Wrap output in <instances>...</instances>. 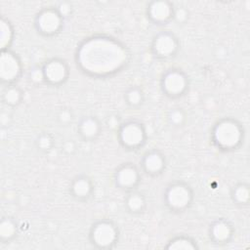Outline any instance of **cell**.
<instances>
[{"label":"cell","instance_id":"6da1fadb","mask_svg":"<svg viewBox=\"0 0 250 250\" xmlns=\"http://www.w3.org/2000/svg\"><path fill=\"white\" fill-rule=\"evenodd\" d=\"M130 61L127 47L106 35H94L84 39L77 47L75 62L85 74L104 78L121 71Z\"/></svg>","mask_w":250,"mask_h":250},{"label":"cell","instance_id":"7a4b0ae2","mask_svg":"<svg viewBox=\"0 0 250 250\" xmlns=\"http://www.w3.org/2000/svg\"><path fill=\"white\" fill-rule=\"evenodd\" d=\"M211 139L217 148L223 151L237 149L244 140V128L233 117H223L212 128Z\"/></svg>","mask_w":250,"mask_h":250},{"label":"cell","instance_id":"3957f363","mask_svg":"<svg viewBox=\"0 0 250 250\" xmlns=\"http://www.w3.org/2000/svg\"><path fill=\"white\" fill-rule=\"evenodd\" d=\"M89 241L97 249H113L118 243L119 229L117 226L108 219H102L95 222L89 230Z\"/></svg>","mask_w":250,"mask_h":250},{"label":"cell","instance_id":"277c9868","mask_svg":"<svg viewBox=\"0 0 250 250\" xmlns=\"http://www.w3.org/2000/svg\"><path fill=\"white\" fill-rule=\"evenodd\" d=\"M164 204L173 213H182L189 208L193 201V190L185 182L171 183L164 191Z\"/></svg>","mask_w":250,"mask_h":250},{"label":"cell","instance_id":"5b68a950","mask_svg":"<svg viewBox=\"0 0 250 250\" xmlns=\"http://www.w3.org/2000/svg\"><path fill=\"white\" fill-rule=\"evenodd\" d=\"M117 138L124 148L136 150L145 145L146 131L143 123L136 120H129L119 125Z\"/></svg>","mask_w":250,"mask_h":250},{"label":"cell","instance_id":"8992f818","mask_svg":"<svg viewBox=\"0 0 250 250\" xmlns=\"http://www.w3.org/2000/svg\"><path fill=\"white\" fill-rule=\"evenodd\" d=\"M63 19L57 8H44L37 14L34 25L39 34L51 37L61 31Z\"/></svg>","mask_w":250,"mask_h":250},{"label":"cell","instance_id":"52a82bcc","mask_svg":"<svg viewBox=\"0 0 250 250\" xmlns=\"http://www.w3.org/2000/svg\"><path fill=\"white\" fill-rule=\"evenodd\" d=\"M160 87L165 96L179 98L188 89V78L183 70L171 68L162 75Z\"/></svg>","mask_w":250,"mask_h":250},{"label":"cell","instance_id":"ba28073f","mask_svg":"<svg viewBox=\"0 0 250 250\" xmlns=\"http://www.w3.org/2000/svg\"><path fill=\"white\" fill-rule=\"evenodd\" d=\"M22 65L19 57L11 50H1L0 79L7 85L15 84L21 74Z\"/></svg>","mask_w":250,"mask_h":250},{"label":"cell","instance_id":"9c48e42d","mask_svg":"<svg viewBox=\"0 0 250 250\" xmlns=\"http://www.w3.org/2000/svg\"><path fill=\"white\" fill-rule=\"evenodd\" d=\"M45 83L51 86L63 84L69 76V68L65 61L60 58H53L44 62L41 66Z\"/></svg>","mask_w":250,"mask_h":250},{"label":"cell","instance_id":"30bf717a","mask_svg":"<svg viewBox=\"0 0 250 250\" xmlns=\"http://www.w3.org/2000/svg\"><path fill=\"white\" fill-rule=\"evenodd\" d=\"M114 184L116 188L122 190H134L141 182V173L134 163L121 164L114 173Z\"/></svg>","mask_w":250,"mask_h":250},{"label":"cell","instance_id":"8fae6325","mask_svg":"<svg viewBox=\"0 0 250 250\" xmlns=\"http://www.w3.org/2000/svg\"><path fill=\"white\" fill-rule=\"evenodd\" d=\"M179 50L178 38L169 31H162L156 34L151 43V51L156 58L170 59Z\"/></svg>","mask_w":250,"mask_h":250},{"label":"cell","instance_id":"7c38bea8","mask_svg":"<svg viewBox=\"0 0 250 250\" xmlns=\"http://www.w3.org/2000/svg\"><path fill=\"white\" fill-rule=\"evenodd\" d=\"M234 228L232 224L227 219H217L211 223L208 229V235L210 240L218 245L229 243L234 235Z\"/></svg>","mask_w":250,"mask_h":250},{"label":"cell","instance_id":"4fadbf2b","mask_svg":"<svg viewBox=\"0 0 250 250\" xmlns=\"http://www.w3.org/2000/svg\"><path fill=\"white\" fill-rule=\"evenodd\" d=\"M141 166L146 174L152 177L158 176L165 170L166 159L161 151L153 148L144 154L141 160Z\"/></svg>","mask_w":250,"mask_h":250},{"label":"cell","instance_id":"5bb4252c","mask_svg":"<svg viewBox=\"0 0 250 250\" xmlns=\"http://www.w3.org/2000/svg\"><path fill=\"white\" fill-rule=\"evenodd\" d=\"M174 8L168 1H153L147 6V17L155 24H163L173 20Z\"/></svg>","mask_w":250,"mask_h":250},{"label":"cell","instance_id":"9a60e30c","mask_svg":"<svg viewBox=\"0 0 250 250\" xmlns=\"http://www.w3.org/2000/svg\"><path fill=\"white\" fill-rule=\"evenodd\" d=\"M94 191L93 181L86 175L74 177L69 186V192L73 198L79 201L88 200Z\"/></svg>","mask_w":250,"mask_h":250},{"label":"cell","instance_id":"2e32d148","mask_svg":"<svg viewBox=\"0 0 250 250\" xmlns=\"http://www.w3.org/2000/svg\"><path fill=\"white\" fill-rule=\"evenodd\" d=\"M102 125L95 116H84L77 125V133L84 141H93L101 134Z\"/></svg>","mask_w":250,"mask_h":250},{"label":"cell","instance_id":"e0dca14e","mask_svg":"<svg viewBox=\"0 0 250 250\" xmlns=\"http://www.w3.org/2000/svg\"><path fill=\"white\" fill-rule=\"evenodd\" d=\"M125 208L131 214H140L142 213L146 206V200L143 193L134 190L128 191V194L125 197Z\"/></svg>","mask_w":250,"mask_h":250},{"label":"cell","instance_id":"ac0fdd59","mask_svg":"<svg viewBox=\"0 0 250 250\" xmlns=\"http://www.w3.org/2000/svg\"><path fill=\"white\" fill-rule=\"evenodd\" d=\"M164 248L168 250H197L199 246L192 237L179 234L169 239Z\"/></svg>","mask_w":250,"mask_h":250},{"label":"cell","instance_id":"d6986e66","mask_svg":"<svg viewBox=\"0 0 250 250\" xmlns=\"http://www.w3.org/2000/svg\"><path fill=\"white\" fill-rule=\"evenodd\" d=\"M18 224L11 217H3L0 221V241L9 243L18 235Z\"/></svg>","mask_w":250,"mask_h":250},{"label":"cell","instance_id":"ffe728a7","mask_svg":"<svg viewBox=\"0 0 250 250\" xmlns=\"http://www.w3.org/2000/svg\"><path fill=\"white\" fill-rule=\"evenodd\" d=\"M230 198L237 206H246L250 201V187L247 183H238L230 189Z\"/></svg>","mask_w":250,"mask_h":250},{"label":"cell","instance_id":"44dd1931","mask_svg":"<svg viewBox=\"0 0 250 250\" xmlns=\"http://www.w3.org/2000/svg\"><path fill=\"white\" fill-rule=\"evenodd\" d=\"M22 99L21 90L15 84L7 85L2 93V101L9 106H15L21 103Z\"/></svg>","mask_w":250,"mask_h":250},{"label":"cell","instance_id":"7402d4cb","mask_svg":"<svg viewBox=\"0 0 250 250\" xmlns=\"http://www.w3.org/2000/svg\"><path fill=\"white\" fill-rule=\"evenodd\" d=\"M14 38V29L12 24L9 21L5 20L4 18L1 19L0 21V44L1 50L9 49Z\"/></svg>","mask_w":250,"mask_h":250},{"label":"cell","instance_id":"603a6c76","mask_svg":"<svg viewBox=\"0 0 250 250\" xmlns=\"http://www.w3.org/2000/svg\"><path fill=\"white\" fill-rule=\"evenodd\" d=\"M124 100L129 106L138 107L144 103V92L138 86H131L126 90L124 94Z\"/></svg>","mask_w":250,"mask_h":250},{"label":"cell","instance_id":"cb8c5ba5","mask_svg":"<svg viewBox=\"0 0 250 250\" xmlns=\"http://www.w3.org/2000/svg\"><path fill=\"white\" fill-rule=\"evenodd\" d=\"M186 112L184 111L183 108L180 107L172 108L167 116L169 123L175 127L182 126L186 121Z\"/></svg>","mask_w":250,"mask_h":250},{"label":"cell","instance_id":"d4e9b609","mask_svg":"<svg viewBox=\"0 0 250 250\" xmlns=\"http://www.w3.org/2000/svg\"><path fill=\"white\" fill-rule=\"evenodd\" d=\"M54 138L49 133H42L36 139V146L39 150L47 152L54 146Z\"/></svg>","mask_w":250,"mask_h":250},{"label":"cell","instance_id":"484cf974","mask_svg":"<svg viewBox=\"0 0 250 250\" xmlns=\"http://www.w3.org/2000/svg\"><path fill=\"white\" fill-rule=\"evenodd\" d=\"M72 118H73L72 112L68 108H62L58 113V121L62 125H67L71 123Z\"/></svg>","mask_w":250,"mask_h":250},{"label":"cell","instance_id":"4316f807","mask_svg":"<svg viewBox=\"0 0 250 250\" xmlns=\"http://www.w3.org/2000/svg\"><path fill=\"white\" fill-rule=\"evenodd\" d=\"M173 19L176 20L179 23H182V22L186 21V20L188 19V12L184 8L174 9Z\"/></svg>","mask_w":250,"mask_h":250},{"label":"cell","instance_id":"83f0119b","mask_svg":"<svg viewBox=\"0 0 250 250\" xmlns=\"http://www.w3.org/2000/svg\"><path fill=\"white\" fill-rule=\"evenodd\" d=\"M30 79L34 82V83H43L45 82L44 79V75H43V71L42 68H35L30 72Z\"/></svg>","mask_w":250,"mask_h":250},{"label":"cell","instance_id":"f1b7e54d","mask_svg":"<svg viewBox=\"0 0 250 250\" xmlns=\"http://www.w3.org/2000/svg\"><path fill=\"white\" fill-rule=\"evenodd\" d=\"M62 148L66 154H72L76 149V145L72 140H67L62 144Z\"/></svg>","mask_w":250,"mask_h":250},{"label":"cell","instance_id":"f546056e","mask_svg":"<svg viewBox=\"0 0 250 250\" xmlns=\"http://www.w3.org/2000/svg\"><path fill=\"white\" fill-rule=\"evenodd\" d=\"M57 10L64 18V17H67L69 15V13L71 11V6L67 2H62V3H60Z\"/></svg>","mask_w":250,"mask_h":250}]
</instances>
